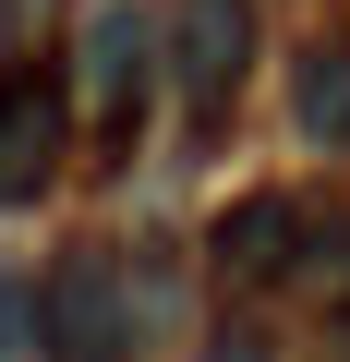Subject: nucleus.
Returning <instances> with one entry per match:
<instances>
[{
    "mask_svg": "<svg viewBox=\"0 0 350 362\" xmlns=\"http://www.w3.org/2000/svg\"><path fill=\"white\" fill-rule=\"evenodd\" d=\"M37 338H49L61 362H133V338H145V302H133V278H121V254H109V242H73V254L49 266Z\"/></svg>",
    "mask_w": 350,
    "mask_h": 362,
    "instance_id": "obj_1",
    "label": "nucleus"
},
{
    "mask_svg": "<svg viewBox=\"0 0 350 362\" xmlns=\"http://www.w3.org/2000/svg\"><path fill=\"white\" fill-rule=\"evenodd\" d=\"M254 61H266L254 0H169V97L194 121H230L242 85H254Z\"/></svg>",
    "mask_w": 350,
    "mask_h": 362,
    "instance_id": "obj_2",
    "label": "nucleus"
},
{
    "mask_svg": "<svg viewBox=\"0 0 350 362\" xmlns=\"http://www.w3.org/2000/svg\"><path fill=\"white\" fill-rule=\"evenodd\" d=\"M61 157H73V85L37 73V61H13V73H0V218L49 194Z\"/></svg>",
    "mask_w": 350,
    "mask_h": 362,
    "instance_id": "obj_3",
    "label": "nucleus"
},
{
    "mask_svg": "<svg viewBox=\"0 0 350 362\" xmlns=\"http://www.w3.org/2000/svg\"><path fill=\"white\" fill-rule=\"evenodd\" d=\"M73 61H85V109L109 121V145H133V121H145V85L169 73V25H145L133 0H97Z\"/></svg>",
    "mask_w": 350,
    "mask_h": 362,
    "instance_id": "obj_4",
    "label": "nucleus"
},
{
    "mask_svg": "<svg viewBox=\"0 0 350 362\" xmlns=\"http://www.w3.org/2000/svg\"><path fill=\"white\" fill-rule=\"evenodd\" d=\"M302 242H314V206H302V194H242V206L206 230V254H218V278H230V290L302 278Z\"/></svg>",
    "mask_w": 350,
    "mask_h": 362,
    "instance_id": "obj_5",
    "label": "nucleus"
},
{
    "mask_svg": "<svg viewBox=\"0 0 350 362\" xmlns=\"http://www.w3.org/2000/svg\"><path fill=\"white\" fill-rule=\"evenodd\" d=\"M290 109H302V145H350V37H314L302 49Z\"/></svg>",
    "mask_w": 350,
    "mask_h": 362,
    "instance_id": "obj_6",
    "label": "nucleus"
}]
</instances>
